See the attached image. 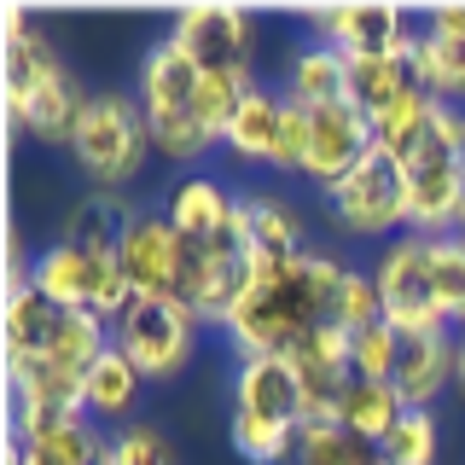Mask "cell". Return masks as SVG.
<instances>
[{
	"label": "cell",
	"instance_id": "obj_6",
	"mask_svg": "<svg viewBox=\"0 0 465 465\" xmlns=\"http://www.w3.org/2000/svg\"><path fill=\"white\" fill-rule=\"evenodd\" d=\"M401 169H407V227H413L419 239L465 232V152H454V145L430 128V134L401 157Z\"/></svg>",
	"mask_w": 465,
	"mask_h": 465
},
{
	"label": "cell",
	"instance_id": "obj_35",
	"mask_svg": "<svg viewBox=\"0 0 465 465\" xmlns=\"http://www.w3.org/2000/svg\"><path fill=\"white\" fill-rule=\"evenodd\" d=\"M349 361H355V378H390V384H396L401 331L390 326V320H372V326L349 331Z\"/></svg>",
	"mask_w": 465,
	"mask_h": 465
},
{
	"label": "cell",
	"instance_id": "obj_22",
	"mask_svg": "<svg viewBox=\"0 0 465 465\" xmlns=\"http://www.w3.org/2000/svg\"><path fill=\"white\" fill-rule=\"evenodd\" d=\"M232 210H239V198L227 193L222 181H210V174H193V181H181L169 193V227L181 232V239H215L227 222H232Z\"/></svg>",
	"mask_w": 465,
	"mask_h": 465
},
{
	"label": "cell",
	"instance_id": "obj_1",
	"mask_svg": "<svg viewBox=\"0 0 465 465\" xmlns=\"http://www.w3.org/2000/svg\"><path fill=\"white\" fill-rule=\"evenodd\" d=\"M349 268L326 251H309L297 268H268L251 262V291L227 320V338L244 355H291L302 338L320 326H338V297H343Z\"/></svg>",
	"mask_w": 465,
	"mask_h": 465
},
{
	"label": "cell",
	"instance_id": "obj_27",
	"mask_svg": "<svg viewBox=\"0 0 465 465\" xmlns=\"http://www.w3.org/2000/svg\"><path fill=\"white\" fill-rule=\"evenodd\" d=\"M105 349H111V320H105V314H94V309H64L47 361H53V367H64V372H76V378H87V372H94V361L105 355Z\"/></svg>",
	"mask_w": 465,
	"mask_h": 465
},
{
	"label": "cell",
	"instance_id": "obj_41",
	"mask_svg": "<svg viewBox=\"0 0 465 465\" xmlns=\"http://www.w3.org/2000/svg\"><path fill=\"white\" fill-rule=\"evenodd\" d=\"M378 465H390V460H378Z\"/></svg>",
	"mask_w": 465,
	"mask_h": 465
},
{
	"label": "cell",
	"instance_id": "obj_8",
	"mask_svg": "<svg viewBox=\"0 0 465 465\" xmlns=\"http://www.w3.org/2000/svg\"><path fill=\"white\" fill-rule=\"evenodd\" d=\"M326 210L349 239H384V232L407 227V169L384 145H372L355 169L326 193Z\"/></svg>",
	"mask_w": 465,
	"mask_h": 465
},
{
	"label": "cell",
	"instance_id": "obj_19",
	"mask_svg": "<svg viewBox=\"0 0 465 465\" xmlns=\"http://www.w3.org/2000/svg\"><path fill=\"white\" fill-rule=\"evenodd\" d=\"M401 419H407V401L390 378H349V390L338 401V425L349 436H361L367 448H384Z\"/></svg>",
	"mask_w": 465,
	"mask_h": 465
},
{
	"label": "cell",
	"instance_id": "obj_24",
	"mask_svg": "<svg viewBox=\"0 0 465 465\" xmlns=\"http://www.w3.org/2000/svg\"><path fill=\"white\" fill-rule=\"evenodd\" d=\"M244 210H251V262H268V268H297L302 256H309V244H302V222L297 210L280 198H244Z\"/></svg>",
	"mask_w": 465,
	"mask_h": 465
},
{
	"label": "cell",
	"instance_id": "obj_20",
	"mask_svg": "<svg viewBox=\"0 0 465 465\" xmlns=\"http://www.w3.org/2000/svg\"><path fill=\"white\" fill-rule=\"evenodd\" d=\"M58 320H64V309L47 302L35 285L6 291V320H0V331H6V361H47V349L58 338Z\"/></svg>",
	"mask_w": 465,
	"mask_h": 465
},
{
	"label": "cell",
	"instance_id": "obj_36",
	"mask_svg": "<svg viewBox=\"0 0 465 465\" xmlns=\"http://www.w3.org/2000/svg\"><path fill=\"white\" fill-rule=\"evenodd\" d=\"M372 320H384L378 280H372V273H361V268H349L343 297H338V326H343V331H361V326H372Z\"/></svg>",
	"mask_w": 465,
	"mask_h": 465
},
{
	"label": "cell",
	"instance_id": "obj_13",
	"mask_svg": "<svg viewBox=\"0 0 465 465\" xmlns=\"http://www.w3.org/2000/svg\"><path fill=\"white\" fill-rule=\"evenodd\" d=\"M232 413L302 430V419H309V390H302L291 355H244L239 378H232Z\"/></svg>",
	"mask_w": 465,
	"mask_h": 465
},
{
	"label": "cell",
	"instance_id": "obj_39",
	"mask_svg": "<svg viewBox=\"0 0 465 465\" xmlns=\"http://www.w3.org/2000/svg\"><path fill=\"white\" fill-rule=\"evenodd\" d=\"M430 29H436V35L465 41V6H436V12H430Z\"/></svg>",
	"mask_w": 465,
	"mask_h": 465
},
{
	"label": "cell",
	"instance_id": "obj_16",
	"mask_svg": "<svg viewBox=\"0 0 465 465\" xmlns=\"http://www.w3.org/2000/svg\"><path fill=\"white\" fill-rule=\"evenodd\" d=\"M413 41L419 35H407L396 53H378V58H349V105H355L367 123H378L390 105H401L413 87H425L419 82V58H413Z\"/></svg>",
	"mask_w": 465,
	"mask_h": 465
},
{
	"label": "cell",
	"instance_id": "obj_15",
	"mask_svg": "<svg viewBox=\"0 0 465 465\" xmlns=\"http://www.w3.org/2000/svg\"><path fill=\"white\" fill-rule=\"evenodd\" d=\"M291 367H297L302 390H309V413H331L338 419V401L355 378V361H349V331L343 326H320L314 338H302L291 349Z\"/></svg>",
	"mask_w": 465,
	"mask_h": 465
},
{
	"label": "cell",
	"instance_id": "obj_33",
	"mask_svg": "<svg viewBox=\"0 0 465 465\" xmlns=\"http://www.w3.org/2000/svg\"><path fill=\"white\" fill-rule=\"evenodd\" d=\"M430 280H436V309L454 326L465 320V232L430 239Z\"/></svg>",
	"mask_w": 465,
	"mask_h": 465
},
{
	"label": "cell",
	"instance_id": "obj_12",
	"mask_svg": "<svg viewBox=\"0 0 465 465\" xmlns=\"http://www.w3.org/2000/svg\"><path fill=\"white\" fill-rule=\"evenodd\" d=\"M372 123L361 116L349 99H331V105H309V163H302V174H309L314 186H338L349 169L361 163V157L372 152Z\"/></svg>",
	"mask_w": 465,
	"mask_h": 465
},
{
	"label": "cell",
	"instance_id": "obj_7",
	"mask_svg": "<svg viewBox=\"0 0 465 465\" xmlns=\"http://www.w3.org/2000/svg\"><path fill=\"white\" fill-rule=\"evenodd\" d=\"M198 326V309H186L181 297H134L111 320V343L140 367V378H174L193 361Z\"/></svg>",
	"mask_w": 465,
	"mask_h": 465
},
{
	"label": "cell",
	"instance_id": "obj_14",
	"mask_svg": "<svg viewBox=\"0 0 465 465\" xmlns=\"http://www.w3.org/2000/svg\"><path fill=\"white\" fill-rule=\"evenodd\" d=\"M116 256H123L134 297H174V285H181V232L169 227V215H134Z\"/></svg>",
	"mask_w": 465,
	"mask_h": 465
},
{
	"label": "cell",
	"instance_id": "obj_23",
	"mask_svg": "<svg viewBox=\"0 0 465 465\" xmlns=\"http://www.w3.org/2000/svg\"><path fill=\"white\" fill-rule=\"evenodd\" d=\"M105 460H111V442L87 419L53 436H35V442H18V430H6V465H105Z\"/></svg>",
	"mask_w": 465,
	"mask_h": 465
},
{
	"label": "cell",
	"instance_id": "obj_4",
	"mask_svg": "<svg viewBox=\"0 0 465 465\" xmlns=\"http://www.w3.org/2000/svg\"><path fill=\"white\" fill-rule=\"evenodd\" d=\"M70 152H76L87 181H99V193H123V186L145 169V157H152L145 111L134 99H123V94H87V111L76 123Z\"/></svg>",
	"mask_w": 465,
	"mask_h": 465
},
{
	"label": "cell",
	"instance_id": "obj_10",
	"mask_svg": "<svg viewBox=\"0 0 465 465\" xmlns=\"http://www.w3.org/2000/svg\"><path fill=\"white\" fill-rule=\"evenodd\" d=\"M378 297H384V320L401 331V338H419V331H448L442 309H436V280H430V239H396L384 251V262L372 268Z\"/></svg>",
	"mask_w": 465,
	"mask_h": 465
},
{
	"label": "cell",
	"instance_id": "obj_21",
	"mask_svg": "<svg viewBox=\"0 0 465 465\" xmlns=\"http://www.w3.org/2000/svg\"><path fill=\"white\" fill-rule=\"evenodd\" d=\"M280 128H285V94L251 87L244 105L232 111L222 140H227V152L244 157V163H273V157H280Z\"/></svg>",
	"mask_w": 465,
	"mask_h": 465
},
{
	"label": "cell",
	"instance_id": "obj_18",
	"mask_svg": "<svg viewBox=\"0 0 465 465\" xmlns=\"http://www.w3.org/2000/svg\"><path fill=\"white\" fill-rule=\"evenodd\" d=\"M460 367V343L448 331H419V338H401V361H396V390L407 407H430L454 384Z\"/></svg>",
	"mask_w": 465,
	"mask_h": 465
},
{
	"label": "cell",
	"instance_id": "obj_31",
	"mask_svg": "<svg viewBox=\"0 0 465 465\" xmlns=\"http://www.w3.org/2000/svg\"><path fill=\"white\" fill-rule=\"evenodd\" d=\"M436 105H442V99H436L430 87H413V94H407L401 105H390V111L372 123V140L384 145L390 157H407L419 140L430 134V116H436Z\"/></svg>",
	"mask_w": 465,
	"mask_h": 465
},
{
	"label": "cell",
	"instance_id": "obj_38",
	"mask_svg": "<svg viewBox=\"0 0 465 465\" xmlns=\"http://www.w3.org/2000/svg\"><path fill=\"white\" fill-rule=\"evenodd\" d=\"M309 163V105H297V99L285 94V128H280V157H273V169H297Z\"/></svg>",
	"mask_w": 465,
	"mask_h": 465
},
{
	"label": "cell",
	"instance_id": "obj_17",
	"mask_svg": "<svg viewBox=\"0 0 465 465\" xmlns=\"http://www.w3.org/2000/svg\"><path fill=\"white\" fill-rule=\"evenodd\" d=\"M320 35L331 47H343L349 58H378V53H396L407 41V18L384 0H367V6H326L314 12Z\"/></svg>",
	"mask_w": 465,
	"mask_h": 465
},
{
	"label": "cell",
	"instance_id": "obj_2",
	"mask_svg": "<svg viewBox=\"0 0 465 465\" xmlns=\"http://www.w3.org/2000/svg\"><path fill=\"white\" fill-rule=\"evenodd\" d=\"M0 87H6L12 128H29L47 145H70L87 111V94L70 82V70L53 58V41L29 29L24 6L0 12Z\"/></svg>",
	"mask_w": 465,
	"mask_h": 465
},
{
	"label": "cell",
	"instance_id": "obj_34",
	"mask_svg": "<svg viewBox=\"0 0 465 465\" xmlns=\"http://www.w3.org/2000/svg\"><path fill=\"white\" fill-rule=\"evenodd\" d=\"M297 436L291 425H268V419H251V413H232V448H239L251 465H285L297 460Z\"/></svg>",
	"mask_w": 465,
	"mask_h": 465
},
{
	"label": "cell",
	"instance_id": "obj_25",
	"mask_svg": "<svg viewBox=\"0 0 465 465\" xmlns=\"http://www.w3.org/2000/svg\"><path fill=\"white\" fill-rule=\"evenodd\" d=\"M291 99H297V105L349 99V53L331 47V41H309V47L291 58Z\"/></svg>",
	"mask_w": 465,
	"mask_h": 465
},
{
	"label": "cell",
	"instance_id": "obj_40",
	"mask_svg": "<svg viewBox=\"0 0 465 465\" xmlns=\"http://www.w3.org/2000/svg\"><path fill=\"white\" fill-rule=\"evenodd\" d=\"M454 384H460V396H465V338H460V367H454Z\"/></svg>",
	"mask_w": 465,
	"mask_h": 465
},
{
	"label": "cell",
	"instance_id": "obj_11",
	"mask_svg": "<svg viewBox=\"0 0 465 465\" xmlns=\"http://www.w3.org/2000/svg\"><path fill=\"white\" fill-rule=\"evenodd\" d=\"M169 41L181 47L203 76H251V12L244 6H227V0H198L174 18Z\"/></svg>",
	"mask_w": 465,
	"mask_h": 465
},
{
	"label": "cell",
	"instance_id": "obj_5",
	"mask_svg": "<svg viewBox=\"0 0 465 465\" xmlns=\"http://www.w3.org/2000/svg\"><path fill=\"white\" fill-rule=\"evenodd\" d=\"M29 285H35L47 302H58V309H94L105 320H116L128 302H134L123 256L116 251H87V244H70V239L47 244V251L35 256Z\"/></svg>",
	"mask_w": 465,
	"mask_h": 465
},
{
	"label": "cell",
	"instance_id": "obj_28",
	"mask_svg": "<svg viewBox=\"0 0 465 465\" xmlns=\"http://www.w3.org/2000/svg\"><path fill=\"white\" fill-rule=\"evenodd\" d=\"M87 384V413H99V419H116V413H128V407H134V396H140V367L134 361L123 355V349H105V355L94 361V372L82 378Z\"/></svg>",
	"mask_w": 465,
	"mask_h": 465
},
{
	"label": "cell",
	"instance_id": "obj_3",
	"mask_svg": "<svg viewBox=\"0 0 465 465\" xmlns=\"http://www.w3.org/2000/svg\"><path fill=\"white\" fill-rule=\"evenodd\" d=\"M198 87H203V70L174 41H157L140 58V111H145V128H152V152L174 157V163H193L215 145L210 123L198 116Z\"/></svg>",
	"mask_w": 465,
	"mask_h": 465
},
{
	"label": "cell",
	"instance_id": "obj_30",
	"mask_svg": "<svg viewBox=\"0 0 465 465\" xmlns=\"http://www.w3.org/2000/svg\"><path fill=\"white\" fill-rule=\"evenodd\" d=\"M297 465H378V454L361 436H349L331 413H309L297 436Z\"/></svg>",
	"mask_w": 465,
	"mask_h": 465
},
{
	"label": "cell",
	"instance_id": "obj_29",
	"mask_svg": "<svg viewBox=\"0 0 465 465\" xmlns=\"http://www.w3.org/2000/svg\"><path fill=\"white\" fill-rule=\"evenodd\" d=\"M413 58H419V82H425L442 105H465V41L425 29V35L413 41Z\"/></svg>",
	"mask_w": 465,
	"mask_h": 465
},
{
	"label": "cell",
	"instance_id": "obj_37",
	"mask_svg": "<svg viewBox=\"0 0 465 465\" xmlns=\"http://www.w3.org/2000/svg\"><path fill=\"white\" fill-rule=\"evenodd\" d=\"M105 465H174V448L163 442V430L128 425V430L111 442V460H105Z\"/></svg>",
	"mask_w": 465,
	"mask_h": 465
},
{
	"label": "cell",
	"instance_id": "obj_9",
	"mask_svg": "<svg viewBox=\"0 0 465 465\" xmlns=\"http://www.w3.org/2000/svg\"><path fill=\"white\" fill-rule=\"evenodd\" d=\"M6 390H12V430L18 442L53 436L76 425L87 413V384L53 361H6Z\"/></svg>",
	"mask_w": 465,
	"mask_h": 465
},
{
	"label": "cell",
	"instance_id": "obj_32",
	"mask_svg": "<svg viewBox=\"0 0 465 465\" xmlns=\"http://www.w3.org/2000/svg\"><path fill=\"white\" fill-rule=\"evenodd\" d=\"M436 454H442V430H436L430 407H407V419L378 448V460H390V465H436Z\"/></svg>",
	"mask_w": 465,
	"mask_h": 465
},
{
	"label": "cell",
	"instance_id": "obj_26",
	"mask_svg": "<svg viewBox=\"0 0 465 465\" xmlns=\"http://www.w3.org/2000/svg\"><path fill=\"white\" fill-rule=\"evenodd\" d=\"M128 227H134V210H128L123 193H87L64 215V239L87 244V251H116Z\"/></svg>",
	"mask_w": 465,
	"mask_h": 465
}]
</instances>
